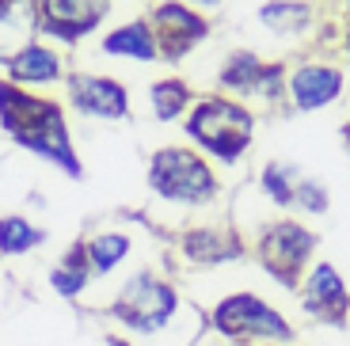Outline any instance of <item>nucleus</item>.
Segmentation results:
<instances>
[{"label": "nucleus", "mask_w": 350, "mask_h": 346, "mask_svg": "<svg viewBox=\"0 0 350 346\" xmlns=\"http://www.w3.org/2000/svg\"><path fill=\"white\" fill-rule=\"evenodd\" d=\"M179 255L183 263L191 267H225V263H240L247 255V243L237 228H225V225H198V228H187L179 236Z\"/></svg>", "instance_id": "nucleus-13"}, {"label": "nucleus", "mask_w": 350, "mask_h": 346, "mask_svg": "<svg viewBox=\"0 0 350 346\" xmlns=\"http://www.w3.org/2000/svg\"><path fill=\"white\" fill-rule=\"evenodd\" d=\"M347 92V69L339 61L305 57L286 77V107L293 114H312L335 107Z\"/></svg>", "instance_id": "nucleus-9"}, {"label": "nucleus", "mask_w": 350, "mask_h": 346, "mask_svg": "<svg viewBox=\"0 0 350 346\" xmlns=\"http://www.w3.org/2000/svg\"><path fill=\"white\" fill-rule=\"evenodd\" d=\"M297 301L312 323H324V328L335 331H342L350 323V286L332 259H316L308 267L305 282L297 286Z\"/></svg>", "instance_id": "nucleus-10"}, {"label": "nucleus", "mask_w": 350, "mask_h": 346, "mask_svg": "<svg viewBox=\"0 0 350 346\" xmlns=\"http://www.w3.org/2000/svg\"><path fill=\"white\" fill-rule=\"evenodd\" d=\"M286 77H289V61L259 57L255 50H244V46L228 50L217 65L221 96H232L247 107H252V99H259V103H286Z\"/></svg>", "instance_id": "nucleus-7"}, {"label": "nucleus", "mask_w": 350, "mask_h": 346, "mask_svg": "<svg viewBox=\"0 0 350 346\" xmlns=\"http://www.w3.org/2000/svg\"><path fill=\"white\" fill-rule=\"evenodd\" d=\"M149 191L167 206H210L221 194V179L198 148L164 145L149 156Z\"/></svg>", "instance_id": "nucleus-5"}, {"label": "nucleus", "mask_w": 350, "mask_h": 346, "mask_svg": "<svg viewBox=\"0 0 350 346\" xmlns=\"http://www.w3.org/2000/svg\"><path fill=\"white\" fill-rule=\"evenodd\" d=\"M111 16V0H35V27L53 42H84Z\"/></svg>", "instance_id": "nucleus-11"}, {"label": "nucleus", "mask_w": 350, "mask_h": 346, "mask_svg": "<svg viewBox=\"0 0 350 346\" xmlns=\"http://www.w3.org/2000/svg\"><path fill=\"white\" fill-rule=\"evenodd\" d=\"M46 282H50V289L57 297L77 301V297L88 289V282H92V267H88V248L84 243H72V248L65 251V259L46 274Z\"/></svg>", "instance_id": "nucleus-19"}, {"label": "nucleus", "mask_w": 350, "mask_h": 346, "mask_svg": "<svg viewBox=\"0 0 350 346\" xmlns=\"http://www.w3.org/2000/svg\"><path fill=\"white\" fill-rule=\"evenodd\" d=\"M183 308V297L179 289L160 278L157 270H137L122 282V289L114 293L111 301V320H118L126 331H137V335H164L175 323Z\"/></svg>", "instance_id": "nucleus-6"}, {"label": "nucleus", "mask_w": 350, "mask_h": 346, "mask_svg": "<svg viewBox=\"0 0 350 346\" xmlns=\"http://www.w3.org/2000/svg\"><path fill=\"white\" fill-rule=\"evenodd\" d=\"M103 346H133V343H130V338H122V335H107Z\"/></svg>", "instance_id": "nucleus-26"}, {"label": "nucleus", "mask_w": 350, "mask_h": 346, "mask_svg": "<svg viewBox=\"0 0 350 346\" xmlns=\"http://www.w3.org/2000/svg\"><path fill=\"white\" fill-rule=\"evenodd\" d=\"M4 69H8L12 84H53L65 77L62 53L50 50L46 42H27L23 50H16L4 61Z\"/></svg>", "instance_id": "nucleus-16"}, {"label": "nucleus", "mask_w": 350, "mask_h": 346, "mask_svg": "<svg viewBox=\"0 0 350 346\" xmlns=\"http://www.w3.org/2000/svg\"><path fill=\"white\" fill-rule=\"evenodd\" d=\"M65 92L69 103L77 107V114L99 122H126L130 118V92L122 88V80L99 77V72H69L65 77Z\"/></svg>", "instance_id": "nucleus-12"}, {"label": "nucleus", "mask_w": 350, "mask_h": 346, "mask_svg": "<svg viewBox=\"0 0 350 346\" xmlns=\"http://www.w3.org/2000/svg\"><path fill=\"white\" fill-rule=\"evenodd\" d=\"M183 133L210 164L237 168L252 152L255 133H259V118H255V111L247 103L213 92V96H198V103L183 118Z\"/></svg>", "instance_id": "nucleus-2"}, {"label": "nucleus", "mask_w": 350, "mask_h": 346, "mask_svg": "<svg viewBox=\"0 0 350 346\" xmlns=\"http://www.w3.org/2000/svg\"><path fill=\"white\" fill-rule=\"evenodd\" d=\"M35 27V0H0V65L31 42Z\"/></svg>", "instance_id": "nucleus-17"}, {"label": "nucleus", "mask_w": 350, "mask_h": 346, "mask_svg": "<svg viewBox=\"0 0 350 346\" xmlns=\"http://www.w3.org/2000/svg\"><path fill=\"white\" fill-rule=\"evenodd\" d=\"M286 346H301V343H286Z\"/></svg>", "instance_id": "nucleus-28"}, {"label": "nucleus", "mask_w": 350, "mask_h": 346, "mask_svg": "<svg viewBox=\"0 0 350 346\" xmlns=\"http://www.w3.org/2000/svg\"><path fill=\"white\" fill-rule=\"evenodd\" d=\"M0 130L31 156L62 168L69 179L84 175V164H80L72 137H69V122H65L62 107L53 99L35 96V92L4 80L0 84Z\"/></svg>", "instance_id": "nucleus-1"}, {"label": "nucleus", "mask_w": 350, "mask_h": 346, "mask_svg": "<svg viewBox=\"0 0 350 346\" xmlns=\"http://www.w3.org/2000/svg\"><path fill=\"white\" fill-rule=\"evenodd\" d=\"M339 46H342V53H347V61H350V19L342 23V35H339Z\"/></svg>", "instance_id": "nucleus-24"}, {"label": "nucleus", "mask_w": 350, "mask_h": 346, "mask_svg": "<svg viewBox=\"0 0 350 346\" xmlns=\"http://www.w3.org/2000/svg\"><path fill=\"white\" fill-rule=\"evenodd\" d=\"M187 4H191V8H206V12H210V8H217L221 0H187Z\"/></svg>", "instance_id": "nucleus-25"}, {"label": "nucleus", "mask_w": 350, "mask_h": 346, "mask_svg": "<svg viewBox=\"0 0 350 346\" xmlns=\"http://www.w3.org/2000/svg\"><path fill=\"white\" fill-rule=\"evenodd\" d=\"M210 331L228 346H286L297 343V328L278 304L255 289L225 293L210 308Z\"/></svg>", "instance_id": "nucleus-4"}, {"label": "nucleus", "mask_w": 350, "mask_h": 346, "mask_svg": "<svg viewBox=\"0 0 350 346\" xmlns=\"http://www.w3.org/2000/svg\"><path fill=\"white\" fill-rule=\"evenodd\" d=\"M316 255H320V232L289 213L262 221L252 236V259L286 293H297V286L305 282Z\"/></svg>", "instance_id": "nucleus-3"}, {"label": "nucleus", "mask_w": 350, "mask_h": 346, "mask_svg": "<svg viewBox=\"0 0 350 346\" xmlns=\"http://www.w3.org/2000/svg\"><path fill=\"white\" fill-rule=\"evenodd\" d=\"M194 103H198V92H194L183 77H160L149 84V107H152V114H157V122L187 118Z\"/></svg>", "instance_id": "nucleus-18"}, {"label": "nucleus", "mask_w": 350, "mask_h": 346, "mask_svg": "<svg viewBox=\"0 0 350 346\" xmlns=\"http://www.w3.org/2000/svg\"><path fill=\"white\" fill-rule=\"evenodd\" d=\"M99 50L107 57H122V61H141V65H152L160 61V46L157 35H152L149 19H126V23L111 27L99 42Z\"/></svg>", "instance_id": "nucleus-15"}, {"label": "nucleus", "mask_w": 350, "mask_h": 346, "mask_svg": "<svg viewBox=\"0 0 350 346\" xmlns=\"http://www.w3.org/2000/svg\"><path fill=\"white\" fill-rule=\"evenodd\" d=\"M342 145H347V152H350V114H347V122H342Z\"/></svg>", "instance_id": "nucleus-27"}, {"label": "nucleus", "mask_w": 350, "mask_h": 346, "mask_svg": "<svg viewBox=\"0 0 350 346\" xmlns=\"http://www.w3.org/2000/svg\"><path fill=\"white\" fill-rule=\"evenodd\" d=\"M88 248V267H92V278H103V274H114V270L122 267L130 259L133 251V240L126 232H96L92 240H84Z\"/></svg>", "instance_id": "nucleus-21"}, {"label": "nucleus", "mask_w": 350, "mask_h": 346, "mask_svg": "<svg viewBox=\"0 0 350 346\" xmlns=\"http://www.w3.org/2000/svg\"><path fill=\"white\" fill-rule=\"evenodd\" d=\"M301 168L289 164V160H267L259 168V191L262 198L278 209H293V194H297V183H301Z\"/></svg>", "instance_id": "nucleus-20"}, {"label": "nucleus", "mask_w": 350, "mask_h": 346, "mask_svg": "<svg viewBox=\"0 0 350 346\" xmlns=\"http://www.w3.org/2000/svg\"><path fill=\"white\" fill-rule=\"evenodd\" d=\"M293 209L305 217H324L332 209V191H327L324 179H316V175H301L297 183V194H293Z\"/></svg>", "instance_id": "nucleus-23"}, {"label": "nucleus", "mask_w": 350, "mask_h": 346, "mask_svg": "<svg viewBox=\"0 0 350 346\" xmlns=\"http://www.w3.org/2000/svg\"><path fill=\"white\" fill-rule=\"evenodd\" d=\"M46 243V232L31 225L23 213H4L0 217V255H27Z\"/></svg>", "instance_id": "nucleus-22"}, {"label": "nucleus", "mask_w": 350, "mask_h": 346, "mask_svg": "<svg viewBox=\"0 0 350 346\" xmlns=\"http://www.w3.org/2000/svg\"><path fill=\"white\" fill-rule=\"evenodd\" d=\"M255 23L278 42L297 46L320 31V8L312 0H267L255 12Z\"/></svg>", "instance_id": "nucleus-14"}, {"label": "nucleus", "mask_w": 350, "mask_h": 346, "mask_svg": "<svg viewBox=\"0 0 350 346\" xmlns=\"http://www.w3.org/2000/svg\"><path fill=\"white\" fill-rule=\"evenodd\" d=\"M149 27H152V35H157L160 61H167V65L187 61L202 42H210V35H213L210 19L202 16L198 8H191L187 0H160V4H152Z\"/></svg>", "instance_id": "nucleus-8"}]
</instances>
